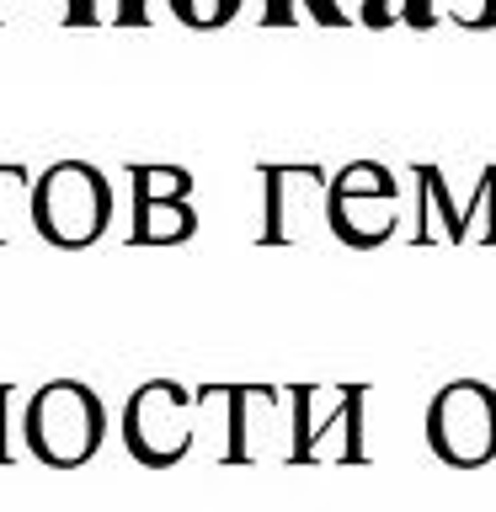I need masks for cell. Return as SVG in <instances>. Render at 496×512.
<instances>
[{"label": "cell", "instance_id": "7c38bea8", "mask_svg": "<svg viewBox=\"0 0 496 512\" xmlns=\"http://www.w3.org/2000/svg\"><path fill=\"white\" fill-rule=\"evenodd\" d=\"M246 0H166V11L176 16L182 27H198V32H214L224 22H235Z\"/></svg>", "mask_w": 496, "mask_h": 512}, {"label": "cell", "instance_id": "7a4b0ae2", "mask_svg": "<svg viewBox=\"0 0 496 512\" xmlns=\"http://www.w3.org/2000/svg\"><path fill=\"white\" fill-rule=\"evenodd\" d=\"M22 438L32 448V459L54 464V470H75V464L96 459V448L107 443V406L91 384L48 379L27 400Z\"/></svg>", "mask_w": 496, "mask_h": 512}, {"label": "cell", "instance_id": "3957f363", "mask_svg": "<svg viewBox=\"0 0 496 512\" xmlns=\"http://www.w3.org/2000/svg\"><path fill=\"white\" fill-rule=\"evenodd\" d=\"M368 384H288V459L358 464Z\"/></svg>", "mask_w": 496, "mask_h": 512}, {"label": "cell", "instance_id": "52a82bcc", "mask_svg": "<svg viewBox=\"0 0 496 512\" xmlns=\"http://www.w3.org/2000/svg\"><path fill=\"white\" fill-rule=\"evenodd\" d=\"M411 171H416V224H411L416 246H427V240H448V246H475L480 240V246H496V166L480 171L464 208H454L438 166H411Z\"/></svg>", "mask_w": 496, "mask_h": 512}, {"label": "cell", "instance_id": "30bf717a", "mask_svg": "<svg viewBox=\"0 0 496 512\" xmlns=\"http://www.w3.org/2000/svg\"><path fill=\"white\" fill-rule=\"evenodd\" d=\"M64 22H80V27H144L150 22V6H144V0H70Z\"/></svg>", "mask_w": 496, "mask_h": 512}, {"label": "cell", "instance_id": "8992f818", "mask_svg": "<svg viewBox=\"0 0 496 512\" xmlns=\"http://www.w3.org/2000/svg\"><path fill=\"white\" fill-rule=\"evenodd\" d=\"M427 448L454 470H480L496 459V384L454 379L427 400Z\"/></svg>", "mask_w": 496, "mask_h": 512}, {"label": "cell", "instance_id": "2e32d148", "mask_svg": "<svg viewBox=\"0 0 496 512\" xmlns=\"http://www.w3.org/2000/svg\"><path fill=\"white\" fill-rule=\"evenodd\" d=\"M16 182H32V176L22 166H0V187H16ZM0 240H6V230H0Z\"/></svg>", "mask_w": 496, "mask_h": 512}, {"label": "cell", "instance_id": "277c9868", "mask_svg": "<svg viewBox=\"0 0 496 512\" xmlns=\"http://www.w3.org/2000/svg\"><path fill=\"white\" fill-rule=\"evenodd\" d=\"M214 400V384L203 390H187L176 379H150L128 395L123 406V443L128 454L150 470H166V464H182L192 454V438H198V411Z\"/></svg>", "mask_w": 496, "mask_h": 512}, {"label": "cell", "instance_id": "5bb4252c", "mask_svg": "<svg viewBox=\"0 0 496 512\" xmlns=\"http://www.w3.org/2000/svg\"><path fill=\"white\" fill-rule=\"evenodd\" d=\"M299 11L310 16V22H326V27H347L352 11H342L336 0H299Z\"/></svg>", "mask_w": 496, "mask_h": 512}, {"label": "cell", "instance_id": "6da1fadb", "mask_svg": "<svg viewBox=\"0 0 496 512\" xmlns=\"http://www.w3.org/2000/svg\"><path fill=\"white\" fill-rule=\"evenodd\" d=\"M32 230L59 251H86L112 230V182L107 171H96L91 160H54L32 182Z\"/></svg>", "mask_w": 496, "mask_h": 512}, {"label": "cell", "instance_id": "ba28073f", "mask_svg": "<svg viewBox=\"0 0 496 512\" xmlns=\"http://www.w3.org/2000/svg\"><path fill=\"white\" fill-rule=\"evenodd\" d=\"M326 203H331L326 166H315V160L262 166V230H256V240L299 246V240H310L315 224H326Z\"/></svg>", "mask_w": 496, "mask_h": 512}, {"label": "cell", "instance_id": "5b68a950", "mask_svg": "<svg viewBox=\"0 0 496 512\" xmlns=\"http://www.w3.org/2000/svg\"><path fill=\"white\" fill-rule=\"evenodd\" d=\"M326 230L352 251H379L400 230V182L384 160H347L331 171Z\"/></svg>", "mask_w": 496, "mask_h": 512}, {"label": "cell", "instance_id": "4fadbf2b", "mask_svg": "<svg viewBox=\"0 0 496 512\" xmlns=\"http://www.w3.org/2000/svg\"><path fill=\"white\" fill-rule=\"evenodd\" d=\"M448 16L464 32H491L496 27V0H448Z\"/></svg>", "mask_w": 496, "mask_h": 512}, {"label": "cell", "instance_id": "9a60e30c", "mask_svg": "<svg viewBox=\"0 0 496 512\" xmlns=\"http://www.w3.org/2000/svg\"><path fill=\"white\" fill-rule=\"evenodd\" d=\"M262 22L288 27V22H299V6H294V0H267V6H262Z\"/></svg>", "mask_w": 496, "mask_h": 512}, {"label": "cell", "instance_id": "8fae6325", "mask_svg": "<svg viewBox=\"0 0 496 512\" xmlns=\"http://www.w3.org/2000/svg\"><path fill=\"white\" fill-rule=\"evenodd\" d=\"M358 22L363 27H432L438 22V0H363Z\"/></svg>", "mask_w": 496, "mask_h": 512}, {"label": "cell", "instance_id": "9c48e42d", "mask_svg": "<svg viewBox=\"0 0 496 512\" xmlns=\"http://www.w3.org/2000/svg\"><path fill=\"white\" fill-rule=\"evenodd\" d=\"M134 182V246H182L198 235L192 208V171L187 166H128Z\"/></svg>", "mask_w": 496, "mask_h": 512}]
</instances>
